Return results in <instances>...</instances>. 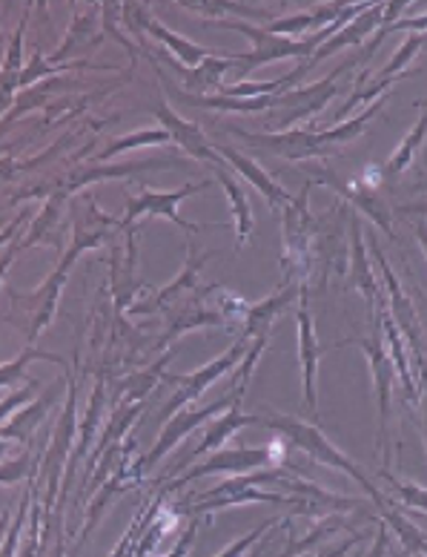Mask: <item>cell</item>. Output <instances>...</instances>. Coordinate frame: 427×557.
<instances>
[{
  "mask_svg": "<svg viewBox=\"0 0 427 557\" xmlns=\"http://www.w3.org/2000/svg\"><path fill=\"white\" fill-rule=\"evenodd\" d=\"M404 213H427V208H422V205H413V208H402Z\"/></svg>",
  "mask_w": 427,
  "mask_h": 557,
  "instance_id": "33",
  "label": "cell"
},
{
  "mask_svg": "<svg viewBox=\"0 0 427 557\" xmlns=\"http://www.w3.org/2000/svg\"><path fill=\"white\" fill-rule=\"evenodd\" d=\"M24 515H26V500L21 503V518H17L15 525H12V534H9L7 549L0 552V557H12V552H15V537H17V532H21V523H24Z\"/></svg>",
  "mask_w": 427,
  "mask_h": 557,
  "instance_id": "29",
  "label": "cell"
},
{
  "mask_svg": "<svg viewBox=\"0 0 427 557\" xmlns=\"http://www.w3.org/2000/svg\"><path fill=\"white\" fill-rule=\"evenodd\" d=\"M29 471V457H21V460L9 462L7 469H0V483H12V480H21Z\"/></svg>",
  "mask_w": 427,
  "mask_h": 557,
  "instance_id": "27",
  "label": "cell"
},
{
  "mask_svg": "<svg viewBox=\"0 0 427 557\" xmlns=\"http://www.w3.org/2000/svg\"><path fill=\"white\" fill-rule=\"evenodd\" d=\"M215 152H218V159H222V161H230L233 170H238V175H244L247 182L253 184L255 190L262 193L264 199L269 201V208L285 210V208H290V205H293L296 196H290V193H287L281 184L273 182V178H269V175L264 173V170L259 168L253 159H247V156L236 152L233 147H222V144H218V150H215Z\"/></svg>",
  "mask_w": 427,
  "mask_h": 557,
  "instance_id": "9",
  "label": "cell"
},
{
  "mask_svg": "<svg viewBox=\"0 0 427 557\" xmlns=\"http://www.w3.org/2000/svg\"><path fill=\"white\" fill-rule=\"evenodd\" d=\"M218 26L238 29V33H244L247 38L253 40V52L236 55V66H233V70H238V78H247L255 66L273 64V61H285V58L310 55V52H316V49L327 40L325 33H316L310 40H293L285 38V35H273L269 29H259V26L247 24V21H218Z\"/></svg>",
  "mask_w": 427,
  "mask_h": 557,
  "instance_id": "3",
  "label": "cell"
},
{
  "mask_svg": "<svg viewBox=\"0 0 427 557\" xmlns=\"http://www.w3.org/2000/svg\"><path fill=\"white\" fill-rule=\"evenodd\" d=\"M241 397H244V388H236L230 397L215 399V403H210V406H204V408H196V411H192V408H184V411H178L175 417H169V425H166L164 434L159 437L155 448H152V451L143 457V466H147V469H152V466H155V462H159L161 457L169 451V448H175V443H178V440L187 437L192 429H198V425H201L204 420H210V417L224 414V411H227L230 406H236Z\"/></svg>",
  "mask_w": 427,
  "mask_h": 557,
  "instance_id": "5",
  "label": "cell"
},
{
  "mask_svg": "<svg viewBox=\"0 0 427 557\" xmlns=\"http://www.w3.org/2000/svg\"><path fill=\"white\" fill-rule=\"evenodd\" d=\"M381 21H385V7H381V3H376V7H371L367 9V12H362V15L359 17H353V21H350L348 26H344V29H341V33H336L332 35L330 40H325V44H322V47L316 49V55H313V61H307V70L310 66H316L318 61H325L327 55H332V52H339V49H344V47H359V44H362L364 38H367V35L373 33V29H376V26L381 24Z\"/></svg>",
  "mask_w": 427,
  "mask_h": 557,
  "instance_id": "13",
  "label": "cell"
},
{
  "mask_svg": "<svg viewBox=\"0 0 427 557\" xmlns=\"http://www.w3.org/2000/svg\"><path fill=\"white\" fill-rule=\"evenodd\" d=\"M269 525H276V523H264L262 529H255L253 534H247V537H241V541H238V543H233L230 549H227V552H222V555H218V557H241V555H244L247 549H250V546H253L255 541H259V537H262L264 532H267Z\"/></svg>",
  "mask_w": 427,
  "mask_h": 557,
  "instance_id": "25",
  "label": "cell"
},
{
  "mask_svg": "<svg viewBox=\"0 0 427 557\" xmlns=\"http://www.w3.org/2000/svg\"><path fill=\"white\" fill-rule=\"evenodd\" d=\"M241 403H244V399H238L236 406L227 408V411L210 425V431H206L204 440H201V446L192 451V457H201V454L206 451H218V448H222L238 429H244V425H262V417L244 414V411H241Z\"/></svg>",
  "mask_w": 427,
  "mask_h": 557,
  "instance_id": "16",
  "label": "cell"
},
{
  "mask_svg": "<svg viewBox=\"0 0 427 557\" xmlns=\"http://www.w3.org/2000/svg\"><path fill=\"white\" fill-rule=\"evenodd\" d=\"M273 457H276V448H218V451H213L210 460L201 462L198 469L187 471V474L169 488L187 486V483H192V480L198 478H206V474H247V471L269 466Z\"/></svg>",
  "mask_w": 427,
  "mask_h": 557,
  "instance_id": "6",
  "label": "cell"
},
{
  "mask_svg": "<svg viewBox=\"0 0 427 557\" xmlns=\"http://www.w3.org/2000/svg\"><path fill=\"white\" fill-rule=\"evenodd\" d=\"M425 104H427V101H425Z\"/></svg>",
  "mask_w": 427,
  "mask_h": 557,
  "instance_id": "35",
  "label": "cell"
},
{
  "mask_svg": "<svg viewBox=\"0 0 427 557\" xmlns=\"http://www.w3.org/2000/svg\"><path fill=\"white\" fill-rule=\"evenodd\" d=\"M218 182H222L224 193H227V199H230L233 215H236V250L247 245L250 239V233H253V208H250V199H247L244 187L227 173L224 164H218Z\"/></svg>",
  "mask_w": 427,
  "mask_h": 557,
  "instance_id": "17",
  "label": "cell"
},
{
  "mask_svg": "<svg viewBox=\"0 0 427 557\" xmlns=\"http://www.w3.org/2000/svg\"><path fill=\"white\" fill-rule=\"evenodd\" d=\"M35 388H38V383L26 385L24 391H17V394H12V397H9L7 403H0V420H3V417H7V414H12V411H15L17 406H24L26 399H29L35 394Z\"/></svg>",
  "mask_w": 427,
  "mask_h": 557,
  "instance_id": "26",
  "label": "cell"
},
{
  "mask_svg": "<svg viewBox=\"0 0 427 557\" xmlns=\"http://www.w3.org/2000/svg\"><path fill=\"white\" fill-rule=\"evenodd\" d=\"M299 294V287L296 285H287L285 290H278L276 296H269V299H264V302L253 305V308H247V317H244V343H250V339H259V336H267L269 325L276 322V317L281 311H285L287 305H290V299Z\"/></svg>",
  "mask_w": 427,
  "mask_h": 557,
  "instance_id": "15",
  "label": "cell"
},
{
  "mask_svg": "<svg viewBox=\"0 0 427 557\" xmlns=\"http://www.w3.org/2000/svg\"><path fill=\"white\" fill-rule=\"evenodd\" d=\"M164 64L169 66V70L178 72L184 84H187V89H192V96H198V92H210V89H215L218 84H222L224 72L236 66V55L215 52V55H210L198 66H184V64H178V61H173V58L164 52Z\"/></svg>",
  "mask_w": 427,
  "mask_h": 557,
  "instance_id": "12",
  "label": "cell"
},
{
  "mask_svg": "<svg viewBox=\"0 0 427 557\" xmlns=\"http://www.w3.org/2000/svg\"><path fill=\"white\" fill-rule=\"evenodd\" d=\"M385 101H376V107H371L367 112H362L359 119L344 121V124H336L327 133H307V129H290V133H278V136H253V133H244V129L230 127L233 136L244 138V141L262 144V147H269L273 152H281L285 159H313V156H327L341 144L353 141L359 133H364L367 121L381 110Z\"/></svg>",
  "mask_w": 427,
  "mask_h": 557,
  "instance_id": "1",
  "label": "cell"
},
{
  "mask_svg": "<svg viewBox=\"0 0 427 557\" xmlns=\"http://www.w3.org/2000/svg\"><path fill=\"white\" fill-rule=\"evenodd\" d=\"M247 348H250V345H247L244 339H238V343L233 345V348L227 350L224 357H218V359H215V362L204 366V368H201V371H196V374H192V376H175V380L181 383V391H178V394H175V397H173V403H169V406H166L164 411H161V420L178 414V411H181V408L187 406V403H192V399L201 397V394H204V391L210 388V385H213L215 380H218V376H224V374H227V371H233V368H236L238 362H241V357H244V354H247Z\"/></svg>",
  "mask_w": 427,
  "mask_h": 557,
  "instance_id": "7",
  "label": "cell"
},
{
  "mask_svg": "<svg viewBox=\"0 0 427 557\" xmlns=\"http://www.w3.org/2000/svg\"><path fill=\"white\" fill-rule=\"evenodd\" d=\"M419 187H422V190H425V193H427V178H425V182H422V184H419Z\"/></svg>",
  "mask_w": 427,
  "mask_h": 557,
  "instance_id": "34",
  "label": "cell"
},
{
  "mask_svg": "<svg viewBox=\"0 0 427 557\" xmlns=\"http://www.w3.org/2000/svg\"><path fill=\"white\" fill-rule=\"evenodd\" d=\"M385 33H395V29H419V33H427V15L422 17H407V21H399V24L381 26Z\"/></svg>",
  "mask_w": 427,
  "mask_h": 557,
  "instance_id": "28",
  "label": "cell"
},
{
  "mask_svg": "<svg viewBox=\"0 0 427 557\" xmlns=\"http://www.w3.org/2000/svg\"><path fill=\"white\" fill-rule=\"evenodd\" d=\"M164 141H173L166 129H147V133H135V136L112 141L110 147L101 152V161L112 159V156H118V152H124V150H135V147H147V144H164Z\"/></svg>",
  "mask_w": 427,
  "mask_h": 557,
  "instance_id": "24",
  "label": "cell"
},
{
  "mask_svg": "<svg viewBox=\"0 0 427 557\" xmlns=\"http://www.w3.org/2000/svg\"><path fill=\"white\" fill-rule=\"evenodd\" d=\"M210 187V182H198V184H184L181 190L173 193H159V190H143L138 196H127V215H124V227L135 222V219H141V215H161V219H169L178 227H184L187 233H198V224L184 222L181 215H178V205H181L190 193L204 190Z\"/></svg>",
  "mask_w": 427,
  "mask_h": 557,
  "instance_id": "4",
  "label": "cell"
},
{
  "mask_svg": "<svg viewBox=\"0 0 427 557\" xmlns=\"http://www.w3.org/2000/svg\"><path fill=\"white\" fill-rule=\"evenodd\" d=\"M33 359H49V362H58V366H64V359L55 357V354H43V350H35L33 345L15 359V362H9V366H0V388H9V385L21 383V376H24L26 362H33Z\"/></svg>",
  "mask_w": 427,
  "mask_h": 557,
  "instance_id": "22",
  "label": "cell"
},
{
  "mask_svg": "<svg viewBox=\"0 0 427 557\" xmlns=\"http://www.w3.org/2000/svg\"><path fill=\"white\" fill-rule=\"evenodd\" d=\"M313 184H327L330 190L341 193V196H344L348 201H353L364 215H371L373 222H376V227H381L388 236H393V231H390L388 210L381 208V201L376 199V193L373 190H364V187H359V184L344 182V178H339L332 170H325V168L313 170Z\"/></svg>",
  "mask_w": 427,
  "mask_h": 557,
  "instance_id": "10",
  "label": "cell"
},
{
  "mask_svg": "<svg viewBox=\"0 0 427 557\" xmlns=\"http://www.w3.org/2000/svg\"><path fill=\"white\" fill-rule=\"evenodd\" d=\"M155 115H159V121L166 127V133H169V138H173L178 147H184V150L190 152L192 159L198 161H213V164H224L222 159H218V152H215V147L210 141H206V136L198 129V124H192V121H184L178 119L173 110L166 104H159L155 107Z\"/></svg>",
  "mask_w": 427,
  "mask_h": 557,
  "instance_id": "11",
  "label": "cell"
},
{
  "mask_svg": "<svg viewBox=\"0 0 427 557\" xmlns=\"http://www.w3.org/2000/svg\"><path fill=\"white\" fill-rule=\"evenodd\" d=\"M353 285L359 287L367 299V305H376V278L371 273V262L364 256L362 242V224L353 219Z\"/></svg>",
  "mask_w": 427,
  "mask_h": 557,
  "instance_id": "19",
  "label": "cell"
},
{
  "mask_svg": "<svg viewBox=\"0 0 427 557\" xmlns=\"http://www.w3.org/2000/svg\"><path fill=\"white\" fill-rule=\"evenodd\" d=\"M301 308H299V362H301V397H304V408L310 417L316 420L318 406H316V374H318V359H322V348H318L316 327H313V317L307 311V294L301 290Z\"/></svg>",
  "mask_w": 427,
  "mask_h": 557,
  "instance_id": "8",
  "label": "cell"
},
{
  "mask_svg": "<svg viewBox=\"0 0 427 557\" xmlns=\"http://www.w3.org/2000/svg\"><path fill=\"white\" fill-rule=\"evenodd\" d=\"M416 236H419L422 247H425V253H427V222H422L419 227H416Z\"/></svg>",
  "mask_w": 427,
  "mask_h": 557,
  "instance_id": "31",
  "label": "cell"
},
{
  "mask_svg": "<svg viewBox=\"0 0 427 557\" xmlns=\"http://www.w3.org/2000/svg\"><path fill=\"white\" fill-rule=\"evenodd\" d=\"M425 47H427V35H411V38H407V40H404V44H402V49H395L393 61H390V64L385 66V70H381L379 81L393 78L395 72L402 75V72L407 70V64H411L413 58L422 55V49H425Z\"/></svg>",
  "mask_w": 427,
  "mask_h": 557,
  "instance_id": "23",
  "label": "cell"
},
{
  "mask_svg": "<svg viewBox=\"0 0 427 557\" xmlns=\"http://www.w3.org/2000/svg\"><path fill=\"white\" fill-rule=\"evenodd\" d=\"M12 259H15V247H12L9 253H3V259H0V282H3L7 271H9V268H12Z\"/></svg>",
  "mask_w": 427,
  "mask_h": 557,
  "instance_id": "30",
  "label": "cell"
},
{
  "mask_svg": "<svg viewBox=\"0 0 427 557\" xmlns=\"http://www.w3.org/2000/svg\"><path fill=\"white\" fill-rule=\"evenodd\" d=\"M143 26H147V29H150V33L155 35V38L164 40V47L169 49V55L178 58V64L198 66V64H201V61H206V58H210V55H215V52H210V49L196 47V44H190V40H184L181 35L169 33V29H166L164 24H159L155 17H150V15L143 17Z\"/></svg>",
  "mask_w": 427,
  "mask_h": 557,
  "instance_id": "18",
  "label": "cell"
},
{
  "mask_svg": "<svg viewBox=\"0 0 427 557\" xmlns=\"http://www.w3.org/2000/svg\"><path fill=\"white\" fill-rule=\"evenodd\" d=\"M359 348L367 354L373 366V383L379 391V420H381V443H388V425H390V388H393V368H390V359L385 357L379 343H371V339H362Z\"/></svg>",
  "mask_w": 427,
  "mask_h": 557,
  "instance_id": "14",
  "label": "cell"
},
{
  "mask_svg": "<svg viewBox=\"0 0 427 557\" xmlns=\"http://www.w3.org/2000/svg\"><path fill=\"white\" fill-rule=\"evenodd\" d=\"M49 403H52V394L43 399H38L33 408H26L24 414H17L15 420L9 422L7 429H0V437H9V440H21V443H29V437H33L35 425H38L43 417H47L49 411Z\"/></svg>",
  "mask_w": 427,
  "mask_h": 557,
  "instance_id": "21",
  "label": "cell"
},
{
  "mask_svg": "<svg viewBox=\"0 0 427 557\" xmlns=\"http://www.w3.org/2000/svg\"><path fill=\"white\" fill-rule=\"evenodd\" d=\"M21 222H24V219H17V222H15V224H12V227H7V231L0 233V245H3V242H7V239H9V236H12V233H15V231H17V227H21Z\"/></svg>",
  "mask_w": 427,
  "mask_h": 557,
  "instance_id": "32",
  "label": "cell"
},
{
  "mask_svg": "<svg viewBox=\"0 0 427 557\" xmlns=\"http://www.w3.org/2000/svg\"><path fill=\"white\" fill-rule=\"evenodd\" d=\"M425 133H427V112H425V115H422L419 124H416V127H413L411 133H407V138H404V141L399 144V150H395L393 156H390L388 164L381 168V175H385L388 182H393V178H399V175L404 173V168H407L413 156H416V147H419V144H422Z\"/></svg>",
  "mask_w": 427,
  "mask_h": 557,
  "instance_id": "20",
  "label": "cell"
},
{
  "mask_svg": "<svg viewBox=\"0 0 427 557\" xmlns=\"http://www.w3.org/2000/svg\"><path fill=\"white\" fill-rule=\"evenodd\" d=\"M262 425H264V429L278 431L281 437L290 440L296 448H301V451L307 454V457H313L316 462H322V466H330V469H341L344 474H350V478L356 480L359 486H362L364 492L371 494L373 500L381 506L379 492H376V486L371 483V478L364 474L362 466H356V462L350 460V457H344V454L332 446L330 440H327L325 434L316 429V425H310V422L290 420V417H273V420H264V417H262Z\"/></svg>",
  "mask_w": 427,
  "mask_h": 557,
  "instance_id": "2",
  "label": "cell"
}]
</instances>
